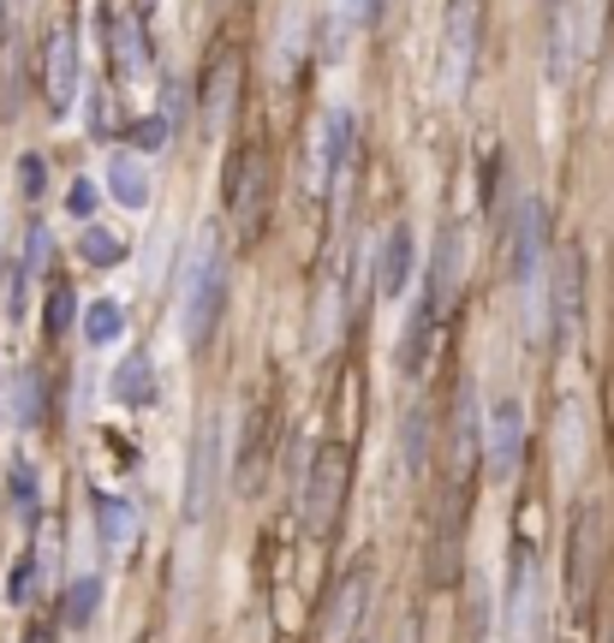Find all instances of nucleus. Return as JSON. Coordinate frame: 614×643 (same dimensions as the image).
<instances>
[{
	"mask_svg": "<svg viewBox=\"0 0 614 643\" xmlns=\"http://www.w3.org/2000/svg\"><path fill=\"white\" fill-rule=\"evenodd\" d=\"M472 459H477V393L472 382H460V405H453V494L472 482Z\"/></svg>",
	"mask_w": 614,
	"mask_h": 643,
	"instance_id": "2eb2a0df",
	"label": "nucleus"
},
{
	"mask_svg": "<svg viewBox=\"0 0 614 643\" xmlns=\"http://www.w3.org/2000/svg\"><path fill=\"white\" fill-rule=\"evenodd\" d=\"M227 215H233V232L239 244H251L262 232V215H269V161H262L257 143H245L233 155V173H227Z\"/></svg>",
	"mask_w": 614,
	"mask_h": 643,
	"instance_id": "7ed1b4c3",
	"label": "nucleus"
},
{
	"mask_svg": "<svg viewBox=\"0 0 614 643\" xmlns=\"http://www.w3.org/2000/svg\"><path fill=\"white\" fill-rule=\"evenodd\" d=\"M257 465H262V412H251V429H245V465H239L245 489H257Z\"/></svg>",
	"mask_w": 614,
	"mask_h": 643,
	"instance_id": "2f4dec72",
	"label": "nucleus"
},
{
	"mask_svg": "<svg viewBox=\"0 0 614 643\" xmlns=\"http://www.w3.org/2000/svg\"><path fill=\"white\" fill-rule=\"evenodd\" d=\"M233 101H239V54L215 48L209 72H203V90H197V120L203 131H222V120H233Z\"/></svg>",
	"mask_w": 614,
	"mask_h": 643,
	"instance_id": "ddd939ff",
	"label": "nucleus"
},
{
	"mask_svg": "<svg viewBox=\"0 0 614 643\" xmlns=\"http://www.w3.org/2000/svg\"><path fill=\"white\" fill-rule=\"evenodd\" d=\"M108 393L120 405H155V370H150V358L126 352L120 363H114V375H108Z\"/></svg>",
	"mask_w": 614,
	"mask_h": 643,
	"instance_id": "6ab92c4d",
	"label": "nucleus"
},
{
	"mask_svg": "<svg viewBox=\"0 0 614 643\" xmlns=\"http://www.w3.org/2000/svg\"><path fill=\"white\" fill-rule=\"evenodd\" d=\"M477 61V0H448V31H442V90L465 96Z\"/></svg>",
	"mask_w": 614,
	"mask_h": 643,
	"instance_id": "1a4fd4ad",
	"label": "nucleus"
},
{
	"mask_svg": "<svg viewBox=\"0 0 614 643\" xmlns=\"http://www.w3.org/2000/svg\"><path fill=\"white\" fill-rule=\"evenodd\" d=\"M543 269H549V215L537 197H525L519 215H514V232H507V274H514V286L531 298V328L537 334H543V292H537Z\"/></svg>",
	"mask_w": 614,
	"mask_h": 643,
	"instance_id": "f03ea898",
	"label": "nucleus"
},
{
	"mask_svg": "<svg viewBox=\"0 0 614 643\" xmlns=\"http://www.w3.org/2000/svg\"><path fill=\"white\" fill-rule=\"evenodd\" d=\"M477 453L489 459V477H514L519 471V459H525V405L514 400V393H502V400L489 405Z\"/></svg>",
	"mask_w": 614,
	"mask_h": 643,
	"instance_id": "0eeeda50",
	"label": "nucleus"
},
{
	"mask_svg": "<svg viewBox=\"0 0 614 643\" xmlns=\"http://www.w3.org/2000/svg\"><path fill=\"white\" fill-rule=\"evenodd\" d=\"M66 215H72V221H96V185H90V179H72Z\"/></svg>",
	"mask_w": 614,
	"mask_h": 643,
	"instance_id": "72a5a7b5",
	"label": "nucleus"
},
{
	"mask_svg": "<svg viewBox=\"0 0 614 643\" xmlns=\"http://www.w3.org/2000/svg\"><path fill=\"white\" fill-rule=\"evenodd\" d=\"M358 602H364V573H346V578H341V596H334V613H328V632H334V637L353 632Z\"/></svg>",
	"mask_w": 614,
	"mask_h": 643,
	"instance_id": "393cba45",
	"label": "nucleus"
},
{
	"mask_svg": "<svg viewBox=\"0 0 614 643\" xmlns=\"http://www.w3.org/2000/svg\"><path fill=\"white\" fill-rule=\"evenodd\" d=\"M31 596H36V560H31V548H24L19 560H12V573H7V602L24 608Z\"/></svg>",
	"mask_w": 614,
	"mask_h": 643,
	"instance_id": "c85d7f7f",
	"label": "nucleus"
},
{
	"mask_svg": "<svg viewBox=\"0 0 614 643\" xmlns=\"http://www.w3.org/2000/svg\"><path fill=\"white\" fill-rule=\"evenodd\" d=\"M108 192L120 197L126 209H150V173H143V161L114 155V161H108Z\"/></svg>",
	"mask_w": 614,
	"mask_h": 643,
	"instance_id": "412c9836",
	"label": "nucleus"
},
{
	"mask_svg": "<svg viewBox=\"0 0 614 643\" xmlns=\"http://www.w3.org/2000/svg\"><path fill=\"white\" fill-rule=\"evenodd\" d=\"M96 531H101V554L126 560L131 543H138V506H131L126 494H101L96 501Z\"/></svg>",
	"mask_w": 614,
	"mask_h": 643,
	"instance_id": "dca6fc26",
	"label": "nucleus"
},
{
	"mask_svg": "<svg viewBox=\"0 0 614 643\" xmlns=\"http://www.w3.org/2000/svg\"><path fill=\"white\" fill-rule=\"evenodd\" d=\"M78 257L90 262V269H114V262L126 257V244L114 239L108 227H84V239H78Z\"/></svg>",
	"mask_w": 614,
	"mask_h": 643,
	"instance_id": "a878e982",
	"label": "nucleus"
},
{
	"mask_svg": "<svg viewBox=\"0 0 614 643\" xmlns=\"http://www.w3.org/2000/svg\"><path fill=\"white\" fill-rule=\"evenodd\" d=\"M579 322H584V251L567 244L554 257V346H573Z\"/></svg>",
	"mask_w": 614,
	"mask_h": 643,
	"instance_id": "f8f14e48",
	"label": "nucleus"
},
{
	"mask_svg": "<svg viewBox=\"0 0 614 643\" xmlns=\"http://www.w3.org/2000/svg\"><path fill=\"white\" fill-rule=\"evenodd\" d=\"M376 19V0H328V24H323V48L328 54H346V42L358 31H370Z\"/></svg>",
	"mask_w": 614,
	"mask_h": 643,
	"instance_id": "a211bd4d",
	"label": "nucleus"
},
{
	"mask_svg": "<svg viewBox=\"0 0 614 643\" xmlns=\"http://www.w3.org/2000/svg\"><path fill=\"white\" fill-rule=\"evenodd\" d=\"M400 442H406V471H423V453H430V447H423V442H430V423H423V412H418V405H412V412H406V429H400Z\"/></svg>",
	"mask_w": 614,
	"mask_h": 643,
	"instance_id": "cd10ccee",
	"label": "nucleus"
},
{
	"mask_svg": "<svg viewBox=\"0 0 614 643\" xmlns=\"http://www.w3.org/2000/svg\"><path fill=\"white\" fill-rule=\"evenodd\" d=\"M42 262H49V227L31 221L24 227V244H19V262H12V274H24V281H36Z\"/></svg>",
	"mask_w": 614,
	"mask_h": 643,
	"instance_id": "bb28decb",
	"label": "nucleus"
},
{
	"mask_svg": "<svg viewBox=\"0 0 614 643\" xmlns=\"http://www.w3.org/2000/svg\"><path fill=\"white\" fill-rule=\"evenodd\" d=\"M24 643H54V632H49V625H31V632H24Z\"/></svg>",
	"mask_w": 614,
	"mask_h": 643,
	"instance_id": "c9c22d12",
	"label": "nucleus"
},
{
	"mask_svg": "<svg viewBox=\"0 0 614 643\" xmlns=\"http://www.w3.org/2000/svg\"><path fill=\"white\" fill-rule=\"evenodd\" d=\"M394 643H412V625H400V632H394Z\"/></svg>",
	"mask_w": 614,
	"mask_h": 643,
	"instance_id": "e433bc0d",
	"label": "nucleus"
},
{
	"mask_svg": "<svg viewBox=\"0 0 614 643\" xmlns=\"http://www.w3.org/2000/svg\"><path fill=\"white\" fill-rule=\"evenodd\" d=\"M120 328H126L120 298H96L90 310H84V340H90V346H114V340H120Z\"/></svg>",
	"mask_w": 614,
	"mask_h": 643,
	"instance_id": "b1692460",
	"label": "nucleus"
},
{
	"mask_svg": "<svg viewBox=\"0 0 614 643\" xmlns=\"http://www.w3.org/2000/svg\"><path fill=\"white\" fill-rule=\"evenodd\" d=\"M162 138H168V120H162V113H155V120H143L138 131H131V143H138V150H155Z\"/></svg>",
	"mask_w": 614,
	"mask_h": 643,
	"instance_id": "f704fd0d",
	"label": "nucleus"
},
{
	"mask_svg": "<svg viewBox=\"0 0 614 643\" xmlns=\"http://www.w3.org/2000/svg\"><path fill=\"white\" fill-rule=\"evenodd\" d=\"M66 328H72V286H66V281H54V286H49V334L61 340Z\"/></svg>",
	"mask_w": 614,
	"mask_h": 643,
	"instance_id": "473e14b6",
	"label": "nucleus"
},
{
	"mask_svg": "<svg viewBox=\"0 0 614 643\" xmlns=\"http://www.w3.org/2000/svg\"><path fill=\"white\" fill-rule=\"evenodd\" d=\"M341 501H346V453L341 442H323L311 453V471H304V524L316 536H328L334 519H341Z\"/></svg>",
	"mask_w": 614,
	"mask_h": 643,
	"instance_id": "39448f33",
	"label": "nucleus"
},
{
	"mask_svg": "<svg viewBox=\"0 0 614 643\" xmlns=\"http://www.w3.org/2000/svg\"><path fill=\"white\" fill-rule=\"evenodd\" d=\"M19 192L31 197V203L49 192V161H42L36 150H24V155H19Z\"/></svg>",
	"mask_w": 614,
	"mask_h": 643,
	"instance_id": "c756f323",
	"label": "nucleus"
},
{
	"mask_svg": "<svg viewBox=\"0 0 614 643\" xmlns=\"http://www.w3.org/2000/svg\"><path fill=\"white\" fill-rule=\"evenodd\" d=\"M96 608H101V578H72L66 584V596H61V620L72 625V632H84V625L96 620Z\"/></svg>",
	"mask_w": 614,
	"mask_h": 643,
	"instance_id": "5701e85b",
	"label": "nucleus"
},
{
	"mask_svg": "<svg viewBox=\"0 0 614 643\" xmlns=\"http://www.w3.org/2000/svg\"><path fill=\"white\" fill-rule=\"evenodd\" d=\"M78 84H84L78 31H72V24H54V31H49V54H42V90H49L54 120H61V113H72V101H78Z\"/></svg>",
	"mask_w": 614,
	"mask_h": 643,
	"instance_id": "6e6552de",
	"label": "nucleus"
},
{
	"mask_svg": "<svg viewBox=\"0 0 614 643\" xmlns=\"http://www.w3.org/2000/svg\"><path fill=\"white\" fill-rule=\"evenodd\" d=\"M222 304H227V269H222V251H215V227L197 232L192 244V262H185V310H180V328H185V346H209L215 322H222Z\"/></svg>",
	"mask_w": 614,
	"mask_h": 643,
	"instance_id": "f257e3e1",
	"label": "nucleus"
},
{
	"mask_svg": "<svg viewBox=\"0 0 614 643\" xmlns=\"http://www.w3.org/2000/svg\"><path fill=\"white\" fill-rule=\"evenodd\" d=\"M222 471H227V435H222V412L197 417V447H192V482H185V513L203 519L222 494Z\"/></svg>",
	"mask_w": 614,
	"mask_h": 643,
	"instance_id": "423d86ee",
	"label": "nucleus"
},
{
	"mask_svg": "<svg viewBox=\"0 0 614 643\" xmlns=\"http://www.w3.org/2000/svg\"><path fill=\"white\" fill-rule=\"evenodd\" d=\"M12 417H19V423H36L42 417V375L36 370L19 375V405H12Z\"/></svg>",
	"mask_w": 614,
	"mask_h": 643,
	"instance_id": "7c9ffc66",
	"label": "nucleus"
},
{
	"mask_svg": "<svg viewBox=\"0 0 614 643\" xmlns=\"http://www.w3.org/2000/svg\"><path fill=\"white\" fill-rule=\"evenodd\" d=\"M7 506H12V519H19V524L42 519V506H36V465L31 459H12L7 465Z\"/></svg>",
	"mask_w": 614,
	"mask_h": 643,
	"instance_id": "4be33fe9",
	"label": "nucleus"
},
{
	"mask_svg": "<svg viewBox=\"0 0 614 643\" xmlns=\"http://www.w3.org/2000/svg\"><path fill=\"white\" fill-rule=\"evenodd\" d=\"M596 506H579L573 513V543H567V602L573 613L591 608V590H596Z\"/></svg>",
	"mask_w": 614,
	"mask_h": 643,
	"instance_id": "9b49d317",
	"label": "nucleus"
},
{
	"mask_svg": "<svg viewBox=\"0 0 614 643\" xmlns=\"http://www.w3.org/2000/svg\"><path fill=\"white\" fill-rule=\"evenodd\" d=\"M460 269H465V244H460V227H442L435 232V251H430V281H423V310L442 322L460 298Z\"/></svg>",
	"mask_w": 614,
	"mask_h": 643,
	"instance_id": "9d476101",
	"label": "nucleus"
},
{
	"mask_svg": "<svg viewBox=\"0 0 614 643\" xmlns=\"http://www.w3.org/2000/svg\"><path fill=\"white\" fill-rule=\"evenodd\" d=\"M353 155H358V126H353V108H334L323 131H316V155H311V197H341L346 173H353Z\"/></svg>",
	"mask_w": 614,
	"mask_h": 643,
	"instance_id": "20e7f679",
	"label": "nucleus"
},
{
	"mask_svg": "<svg viewBox=\"0 0 614 643\" xmlns=\"http://www.w3.org/2000/svg\"><path fill=\"white\" fill-rule=\"evenodd\" d=\"M406 281H412V227L394 221L383 251H376V292H383V298H400Z\"/></svg>",
	"mask_w": 614,
	"mask_h": 643,
	"instance_id": "4468645a",
	"label": "nucleus"
},
{
	"mask_svg": "<svg viewBox=\"0 0 614 643\" xmlns=\"http://www.w3.org/2000/svg\"><path fill=\"white\" fill-rule=\"evenodd\" d=\"M435 328H442V322H435L430 310H412V322H406V334H400V370L406 375H423L430 370V358H435Z\"/></svg>",
	"mask_w": 614,
	"mask_h": 643,
	"instance_id": "aec40b11",
	"label": "nucleus"
},
{
	"mask_svg": "<svg viewBox=\"0 0 614 643\" xmlns=\"http://www.w3.org/2000/svg\"><path fill=\"white\" fill-rule=\"evenodd\" d=\"M114 61H120L126 78H150V36H143L138 12H114Z\"/></svg>",
	"mask_w": 614,
	"mask_h": 643,
	"instance_id": "f3484780",
	"label": "nucleus"
}]
</instances>
